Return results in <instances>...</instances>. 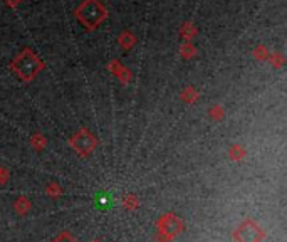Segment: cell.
<instances>
[{
    "label": "cell",
    "instance_id": "obj_1",
    "mask_svg": "<svg viewBox=\"0 0 287 242\" xmlns=\"http://www.w3.org/2000/svg\"><path fill=\"white\" fill-rule=\"evenodd\" d=\"M233 239L235 242H260L264 239V231L254 220H244L233 231Z\"/></svg>",
    "mask_w": 287,
    "mask_h": 242
},
{
    "label": "cell",
    "instance_id": "obj_2",
    "mask_svg": "<svg viewBox=\"0 0 287 242\" xmlns=\"http://www.w3.org/2000/svg\"><path fill=\"white\" fill-rule=\"evenodd\" d=\"M158 229L159 232L166 234L168 239V237H173L183 231V222L175 214H166L158 220Z\"/></svg>",
    "mask_w": 287,
    "mask_h": 242
},
{
    "label": "cell",
    "instance_id": "obj_3",
    "mask_svg": "<svg viewBox=\"0 0 287 242\" xmlns=\"http://www.w3.org/2000/svg\"><path fill=\"white\" fill-rule=\"evenodd\" d=\"M94 143L96 141L93 140V137L88 133V131H83V133L76 135L74 140H71V145L74 146L81 155H88L89 151L94 148Z\"/></svg>",
    "mask_w": 287,
    "mask_h": 242
},
{
    "label": "cell",
    "instance_id": "obj_4",
    "mask_svg": "<svg viewBox=\"0 0 287 242\" xmlns=\"http://www.w3.org/2000/svg\"><path fill=\"white\" fill-rule=\"evenodd\" d=\"M29 207H31V205H29L26 197H20V199L17 200V204H15V210H17L19 214H24V212H26Z\"/></svg>",
    "mask_w": 287,
    "mask_h": 242
},
{
    "label": "cell",
    "instance_id": "obj_5",
    "mask_svg": "<svg viewBox=\"0 0 287 242\" xmlns=\"http://www.w3.org/2000/svg\"><path fill=\"white\" fill-rule=\"evenodd\" d=\"M54 242H77V239L74 236H71L69 232H63L59 237H56Z\"/></svg>",
    "mask_w": 287,
    "mask_h": 242
}]
</instances>
